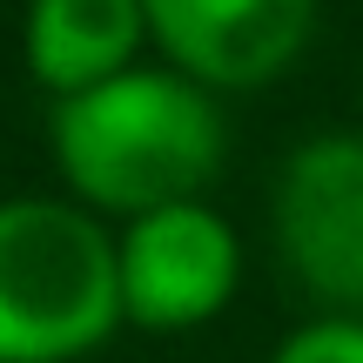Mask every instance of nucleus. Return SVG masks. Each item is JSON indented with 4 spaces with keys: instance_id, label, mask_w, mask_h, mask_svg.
<instances>
[{
    "instance_id": "obj_1",
    "label": "nucleus",
    "mask_w": 363,
    "mask_h": 363,
    "mask_svg": "<svg viewBox=\"0 0 363 363\" xmlns=\"http://www.w3.org/2000/svg\"><path fill=\"white\" fill-rule=\"evenodd\" d=\"M48 135L67 195L101 222H135L148 208L195 202L229 155L216 94L169 61H135L128 74L54 101Z\"/></svg>"
},
{
    "instance_id": "obj_2",
    "label": "nucleus",
    "mask_w": 363,
    "mask_h": 363,
    "mask_svg": "<svg viewBox=\"0 0 363 363\" xmlns=\"http://www.w3.org/2000/svg\"><path fill=\"white\" fill-rule=\"evenodd\" d=\"M115 330V229L74 195H0V363H81Z\"/></svg>"
},
{
    "instance_id": "obj_3",
    "label": "nucleus",
    "mask_w": 363,
    "mask_h": 363,
    "mask_svg": "<svg viewBox=\"0 0 363 363\" xmlns=\"http://www.w3.org/2000/svg\"><path fill=\"white\" fill-rule=\"evenodd\" d=\"M115 269H121V323L182 337V330L216 323L235 303L242 235L229 229L222 208H208V195H195V202H169L121 222Z\"/></svg>"
},
{
    "instance_id": "obj_4",
    "label": "nucleus",
    "mask_w": 363,
    "mask_h": 363,
    "mask_svg": "<svg viewBox=\"0 0 363 363\" xmlns=\"http://www.w3.org/2000/svg\"><path fill=\"white\" fill-rule=\"evenodd\" d=\"M276 249L330 316H363V135H303L283 155Z\"/></svg>"
},
{
    "instance_id": "obj_5",
    "label": "nucleus",
    "mask_w": 363,
    "mask_h": 363,
    "mask_svg": "<svg viewBox=\"0 0 363 363\" xmlns=\"http://www.w3.org/2000/svg\"><path fill=\"white\" fill-rule=\"evenodd\" d=\"M162 61L208 94H242L289 74L316 34V0H142Z\"/></svg>"
},
{
    "instance_id": "obj_6",
    "label": "nucleus",
    "mask_w": 363,
    "mask_h": 363,
    "mask_svg": "<svg viewBox=\"0 0 363 363\" xmlns=\"http://www.w3.org/2000/svg\"><path fill=\"white\" fill-rule=\"evenodd\" d=\"M142 48H148L142 0H27L21 13V61L34 88L54 101L128 74Z\"/></svg>"
},
{
    "instance_id": "obj_7",
    "label": "nucleus",
    "mask_w": 363,
    "mask_h": 363,
    "mask_svg": "<svg viewBox=\"0 0 363 363\" xmlns=\"http://www.w3.org/2000/svg\"><path fill=\"white\" fill-rule=\"evenodd\" d=\"M269 363H363V316H310L276 343Z\"/></svg>"
}]
</instances>
